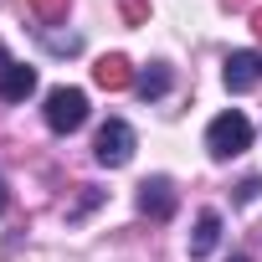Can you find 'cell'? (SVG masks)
I'll list each match as a JSON object with an SVG mask.
<instances>
[{
    "label": "cell",
    "mask_w": 262,
    "mask_h": 262,
    "mask_svg": "<svg viewBox=\"0 0 262 262\" xmlns=\"http://www.w3.org/2000/svg\"><path fill=\"white\" fill-rule=\"evenodd\" d=\"M252 31H257V36H262V11H252Z\"/></svg>",
    "instance_id": "cell-14"
},
{
    "label": "cell",
    "mask_w": 262,
    "mask_h": 262,
    "mask_svg": "<svg viewBox=\"0 0 262 262\" xmlns=\"http://www.w3.org/2000/svg\"><path fill=\"white\" fill-rule=\"evenodd\" d=\"M257 195H262V180H257V175H247V180L236 185V201H242V206H252Z\"/></svg>",
    "instance_id": "cell-12"
},
{
    "label": "cell",
    "mask_w": 262,
    "mask_h": 262,
    "mask_svg": "<svg viewBox=\"0 0 262 262\" xmlns=\"http://www.w3.org/2000/svg\"><path fill=\"white\" fill-rule=\"evenodd\" d=\"M118 11H123V21H134V26L149 16V6H144V0H118Z\"/></svg>",
    "instance_id": "cell-13"
},
{
    "label": "cell",
    "mask_w": 262,
    "mask_h": 262,
    "mask_svg": "<svg viewBox=\"0 0 262 262\" xmlns=\"http://www.w3.org/2000/svg\"><path fill=\"white\" fill-rule=\"evenodd\" d=\"M0 211H6V185H0Z\"/></svg>",
    "instance_id": "cell-15"
},
{
    "label": "cell",
    "mask_w": 262,
    "mask_h": 262,
    "mask_svg": "<svg viewBox=\"0 0 262 262\" xmlns=\"http://www.w3.org/2000/svg\"><path fill=\"white\" fill-rule=\"evenodd\" d=\"M36 93V67H26V62H6L0 67V98L6 103H26Z\"/></svg>",
    "instance_id": "cell-6"
},
{
    "label": "cell",
    "mask_w": 262,
    "mask_h": 262,
    "mask_svg": "<svg viewBox=\"0 0 262 262\" xmlns=\"http://www.w3.org/2000/svg\"><path fill=\"white\" fill-rule=\"evenodd\" d=\"M221 82H226L231 93H252V88L262 82V52H231Z\"/></svg>",
    "instance_id": "cell-5"
},
{
    "label": "cell",
    "mask_w": 262,
    "mask_h": 262,
    "mask_svg": "<svg viewBox=\"0 0 262 262\" xmlns=\"http://www.w3.org/2000/svg\"><path fill=\"white\" fill-rule=\"evenodd\" d=\"M134 88H139L144 103H149V98H165V93H170V67H165V62H149V67L134 77Z\"/></svg>",
    "instance_id": "cell-9"
},
{
    "label": "cell",
    "mask_w": 262,
    "mask_h": 262,
    "mask_svg": "<svg viewBox=\"0 0 262 262\" xmlns=\"http://www.w3.org/2000/svg\"><path fill=\"white\" fill-rule=\"evenodd\" d=\"M221 242V216L216 211H201L195 216V231H190V257H211Z\"/></svg>",
    "instance_id": "cell-8"
},
{
    "label": "cell",
    "mask_w": 262,
    "mask_h": 262,
    "mask_svg": "<svg viewBox=\"0 0 262 262\" xmlns=\"http://www.w3.org/2000/svg\"><path fill=\"white\" fill-rule=\"evenodd\" d=\"M41 113H47V128H52V134H77V128L88 123V93H82V88H52Z\"/></svg>",
    "instance_id": "cell-2"
},
{
    "label": "cell",
    "mask_w": 262,
    "mask_h": 262,
    "mask_svg": "<svg viewBox=\"0 0 262 262\" xmlns=\"http://www.w3.org/2000/svg\"><path fill=\"white\" fill-rule=\"evenodd\" d=\"M134 128H128L123 118H108L103 128H98V144H93V155H98V165H108V170H123L128 160H134Z\"/></svg>",
    "instance_id": "cell-3"
},
{
    "label": "cell",
    "mask_w": 262,
    "mask_h": 262,
    "mask_svg": "<svg viewBox=\"0 0 262 262\" xmlns=\"http://www.w3.org/2000/svg\"><path fill=\"white\" fill-rule=\"evenodd\" d=\"M139 211H144L149 221H170V216H175V185H170L165 175H149V180L139 185Z\"/></svg>",
    "instance_id": "cell-4"
},
{
    "label": "cell",
    "mask_w": 262,
    "mask_h": 262,
    "mask_svg": "<svg viewBox=\"0 0 262 262\" xmlns=\"http://www.w3.org/2000/svg\"><path fill=\"white\" fill-rule=\"evenodd\" d=\"M93 82H98L103 93H123L128 82H134V67H128V57H103V62L93 67Z\"/></svg>",
    "instance_id": "cell-7"
},
{
    "label": "cell",
    "mask_w": 262,
    "mask_h": 262,
    "mask_svg": "<svg viewBox=\"0 0 262 262\" xmlns=\"http://www.w3.org/2000/svg\"><path fill=\"white\" fill-rule=\"evenodd\" d=\"M26 6H31V16H36L41 26H57V21L67 16V6H72V0H26Z\"/></svg>",
    "instance_id": "cell-11"
},
{
    "label": "cell",
    "mask_w": 262,
    "mask_h": 262,
    "mask_svg": "<svg viewBox=\"0 0 262 262\" xmlns=\"http://www.w3.org/2000/svg\"><path fill=\"white\" fill-rule=\"evenodd\" d=\"M36 36H41V47H47V52H57V57L82 52V36H77V31H52V26H36Z\"/></svg>",
    "instance_id": "cell-10"
},
{
    "label": "cell",
    "mask_w": 262,
    "mask_h": 262,
    "mask_svg": "<svg viewBox=\"0 0 262 262\" xmlns=\"http://www.w3.org/2000/svg\"><path fill=\"white\" fill-rule=\"evenodd\" d=\"M231 262H247V257H242V252H236V257H231Z\"/></svg>",
    "instance_id": "cell-16"
},
{
    "label": "cell",
    "mask_w": 262,
    "mask_h": 262,
    "mask_svg": "<svg viewBox=\"0 0 262 262\" xmlns=\"http://www.w3.org/2000/svg\"><path fill=\"white\" fill-rule=\"evenodd\" d=\"M231 6H247V0H231Z\"/></svg>",
    "instance_id": "cell-17"
},
{
    "label": "cell",
    "mask_w": 262,
    "mask_h": 262,
    "mask_svg": "<svg viewBox=\"0 0 262 262\" xmlns=\"http://www.w3.org/2000/svg\"><path fill=\"white\" fill-rule=\"evenodd\" d=\"M247 144H252V123H247V113L226 108V113L211 118V128H206V149H211V160H231V155H242Z\"/></svg>",
    "instance_id": "cell-1"
}]
</instances>
